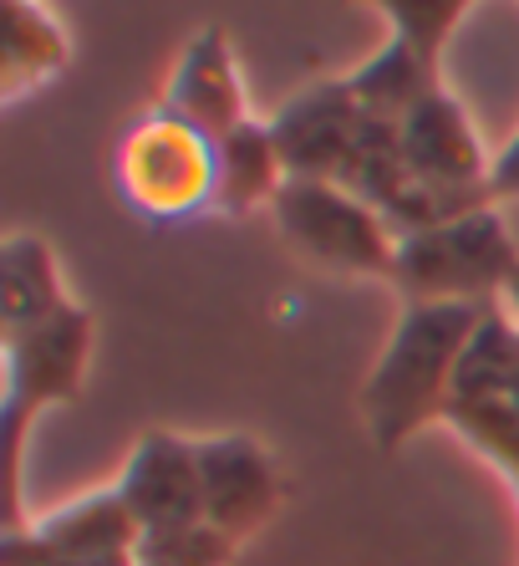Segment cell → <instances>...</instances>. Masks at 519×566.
Instances as JSON below:
<instances>
[{
	"instance_id": "18",
	"label": "cell",
	"mask_w": 519,
	"mask_h": 566,
	"mask_svg": "<svg viewBox=\"0 0 519 566\" xmlns=\"http://www.w3.org/2000/svg\"><path fill=\"white\" fill-rule=\"evenodd\" d=\"M499 302H505V312L519 322V271H515V276H509V286H505V296H499Z\"/></svg>"
},
{
	"instance_id": "11",
	"label": "cell",
	"mask_w": 519,
	"mask_h": 566,
	"mask_svg": "<svg viewBox=\"0 0 519 566\" xmlns=\"http://www.w3.org/2000/svg\"><path fill=\"white\" fill-rule=\"evenodd\" d=\"M163 113L179 123H189L194 133H204L209 144L230 138L240 123H250L245 107V82H240V66H234V46L224 27H204L183 41L179 62L169 72V87H163Z\"/></svg>"
},
{
	"instance_id": "6",
	"label": "cell",
	"mask_w": 519,
	"mask_h": 566,
	"mask_svg": "<svg viewBox=\"0 0 519 566\" xmlns=\"http://www.w3.org/2000/svg\"><path fill=\"white\" fill-rule=\"evenodd\" d=\"M388 15V46L347 72V87L357 93L367 118L403 123L423 97L443 87V46L468 15L464 0H388L377 6Z\"/></svg>"
},
{
	"instance_id": "19",
	"label": "cell",
	"mask_w": 519,
	"mask_h": 566,
	"mask_svg": "<svg viewBox=\"0 0 519 566\" xmlns=\"http://www.w3.org/2000/svg\"><path fill=\"white\" fill-rule=\"evenodd\" d=\"M509 409L519 413V373H515V388H509Z\"/></svg>"
},
{
	"instance_id": "14",
	"label": "cell",
	"mask_w": 519,
	"mask_h": 566,
	"mask_svg": "<svg viewBox=\"0 0 519 566\" xmlns=\"http://www.w3.org/2000/svg\"><path fill=\"white\" fill-rule=\"evenodd\" d=\"M72 296L62 286L56 255L41 235H11L0 245V332L31 327L66 312Z\"/></svg>"
},
{
	"instance_id": "3",
	"label": "cell",
	"mask_w": 519,
	"mask_h": 566,
	"mask_svg": "<svg viewBox=\"0 0 519 566\" xmlns=\"http://www.w3.org/2000/svg\"><path fill=\"white\" fill-rule=\"evenodd\" d=\"M519 271V251L509 235L499 205L438 220L428 230L398 240L392 261V286L403 306L428 302H499L509 276Z\"/></svg>"
},
{
	"instance_id": "15",
	"label": "cell",
	"mask_w": 519,
	"mask_h": 566,
	"mask_svg": "<svg viewBox=\"0 0 519 566\" xmlns=\"http://www.w3.org/2000/svg\"><path fill=\"white\" fill-rule=\"evenodd\" d=\"M515 373H519V322L505 312V302H494L484 312V322L474 327V337H468L464 357H458L454 403H509Z\"/></svg>"
},
{
	"instance_id": "13",
	"label": "cell",
	"mask_w": 519,
	"mask_h": 566,
	"mask_svg": "<svg viewBox=\"0 0 519 566\" xmlns=\"http://www.w3.org/2000/svg\"><path fill=\"white\" fill-rule=\"evenodd\" d=\"M214 158H220V189H214V214H255L271 210L275 195L286 189V164H280V148H275L271 123H240L230 138L214 144Z\"/></svg>"
},
{
	"instance_id": "12",
	"label": "cell",
	"mask_w": 519,
	"mask_h": 566,
	"mask_svg": "<svg viewBox=\"0 0 519 566\" xmlns=\"http://www.w3.org/2000/svg\"><path fill=\"white\" fill-rule=\"evenodd\" d=\"M72 62V36L52 6L11 0L0 11V103H21L27 93L62 77Z\"/></svg>"
},
{
	"instance_id": "10",
	"label": "cell",
	"mask_w": 519,
	"mask_h": 566,
	"mask_svg": "<svg viewBox=\"0 0 519 566\" xmlns=\"http://www.w3.org/2000/svg\"><path fill=\"white\" fill-rule=\"evenodd\" d=\"M362 103L347 87V77H321L300 87L271 118L275 148L290 179H337L347 164L357 133H362Z\"/></svg>"
},
{
	"instance_id": "1",
	"label": "cell",
	"mask_w": 519,
	"mask_h": 566,
	"mask_svg": "<svg viewBox=\"0 0 519 566\" xmlns=\"http://www.w3.org/2000/svg\"><path fill=\"white\" fill-rule=\"evenodd\" d=\"M494 302H428L403 306L377 368L362 382V423L377 449H398L428 423L448 419L454 373L474 327Z\"/></svg>"
},
{
	"instance_id": "7",
	"label": "cell",
	"mask_w": 519,
	"mask_h": 566,
	"mask_svg": "<svg viewBox=\"0 0 519 566\" xmlns=\"http://www.w3.org/2000/svg\"><path fill=\"white\" fill-rule=\"evenodd\" d=\"M398 148H403L407 174H413L417 189L433 199V210H438L443 220L494 205V195H489L494 158H489V148L479 144V128L468 118V107L458 103L448 87L423 97V103L398 123Z\"/></svg>"
},
{
	"instance_id": "5",
	"label": "cell",
	"mask_w": 519,
	"mask_h": 566,
	"mask_svg": "<svg viewBox=\"0 0 519 566\" xmlns=\"http://www.w3.org/2000/svg\"><path fill=\"white\" fill-rule=\"evenodd\" d=\"M280 235L316 265L337 276H382L392 281L398 261V230L382 214L341 189L337 179H286L271 205Z\"/></svg>"
},
{
	"instance_id": "16",
	"label": "cell",
	"mask_w": 519,
	"mask_h": 566,
	"mask_svg": "<svg viewBox=\"0 0 519 566\" xmlns=\"http://www.w3.org/2000/svg\"><path fill=\"white\" fill-rule=\"evenodd\" d=\"M240 552L224 531H214L209 521L179 531H158V536L138 541V566H230V556Z\"/></svg>"
},
{
	"instance_id": "4",
	"label": "cell",
	"mask_w": 519,
	"mask_h": 566,
	"mask_svg": "<svg viewBox=\"0 0 519 566\" xmlns=\"http://www.w3.org/2000/svg\"><path fill=\"white\" fill-rule=\"evenodd\" d=\"M113 185L117 199L148 224H179L214 210L220 158L204 133L153 107L123 133L113 158Z\"/></svg>"
},
{
	"instance_id": "8",
	"label": "cell",
	"mask_w": 519,
	"mask_h": 566,
	"mask_svg": "<svg viewBox=\"0 0 519 566\" xmlns=\"http://www.w3.org/2000/svg\"><path fill=\"white\" fill-rule=\"evenodd\" d=\"M117 495L144 526V536L179 531L204 521V480H199V439H183L173 429H148L133 444Z\"/></svg>"
},
{
	"instance_id": "9",
	"label": "cell",
	"mask_w": 519,
	"mask_h": 566,
	"mask_svg": "<svg viewBox=\"0 0 519 566\" xmlns=\"http://www.w3.org/2000/svg\"><path fill=\"white\" fill-rule=\"evenodd\" d=\"M199 480H204V521L234 546H245L280 511V470L250 434L199 439Z\"/></svg>"
},
{
	"instance_id": "2",
	"label": "cell",
	"mask_w": 519,
	"mask_h": 566,
	"mask_svg": "<svg viewBox=\"0 0 519 566\" xmlns=\"http://www.w3.org/2000/svg\"><path fill=\"white\" fill-rule=\"evenodd\" d=\"M92 337H97V316L82 302H72L66 312L46 316V322L0 332V353H6V403H0V439H6V531L31 526L27 511H21L27 434L46 409L82 398L87 363H92Z\"/></svg>"
},
{
	"instance_id": "17",
	"label": "cell",
	"mask_w": 519,
	"mask_h": 566,
	"mask_svg": "<svg viewBox=\"0 0 519 566\" xmlns=\"http://www.w3.org/2000/svg\"><path fill=\"white\" fill-rule=\"evenodd\" d=\"M489 195H494V205H499V199H519V128H515V138L494 154Z\"/></svg>"
}]
</instances>
